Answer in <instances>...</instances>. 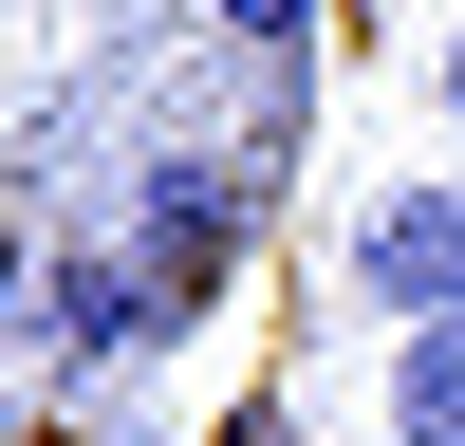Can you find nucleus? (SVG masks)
I'll return each instance as SVG.
<instances>
[{
	"label": "nucleus",
	"instance_id": "obj_2",
	"mask_svg": "<svg viewBox=\"0 0 465 446\" xmlns=\"http://www.w3.org/2000/svg\"><path fill=\"white\" fill-rule=\"evenodd\" d=\"M223 279H242V186L223 168H149V297L186 316V297H223Z\"/></svg>",
	"mask_w": 465,
	"mask_h": 446
},
{
	"label": "nucleus",
	"instance_id": "obj_7",
	"mask_svg": "<svg viewBox=\"0 0 465 446\" xmlns=\"http://www.w3.org/2000/svg\"><path fill=\"white\" fill-rule=\"evenodd\" d=\"M223 446H298V409H280V391H261V409H223Z\"/></svg>",
	"mask_w": 465,
	"mask_h": 446
},
{
	"label": "nucleus",
	"instance_id": "obj_4",
	"mask_svg": "<svg viewBox=\"0 0 465 446\" xmlns=\"http://www.w3.org/2000/svg\"><path fill=\"white\" fill-rule=\"evenodd\" d=\"M391 446H465V316L391 334Z\"/></svg>",
	"mask_w": 465,
	"mask_h": 446
},
{
	"label": "nucleus",
	"instance_id": "obj_3",
	"mask_svg": "<svg viewBox=\"0 0 465 446\" xmlns=\"http://www.w3.org/2000/svg\"><path fill=\"white\" fill-rule=\"evenodd\" d=\"M37 316H56L94 372H131L149 334H168V297H149V260H56V279H37Z\"/></svg>",
	"mask_w": 465,
	"mask_h": 446
},
{
	"label": "nucleus",
	"instance_id": "obj_6",
	"mask_svg": "<svg viewBox=\"0 0 465 446\" xmlns=\"http://www.w3.org/2000/svg\"><path fill=\"white\" fill-rule=\"evenodd\" d=\"M19 316H37V242L0 223V334H19Z\"/></svg>",
	"mask_w": 465,
	"mask_h": 446
},
{
	"label": "nucleus",
	"instance_id": "obj_1",
	"mask_svg": "<svg viewBox=\"0 0 465 446\" xmlns=\"http://www.w3.org/2000/svg\"><path fill=\"white\" fill-rule=\"evenodd\" d=\"M354 297L391 334L465 316V186H372V205H354Z\"/></svg>",
	"mask_w": 465,
	"mask_h": 446
},
{
	"label": "nucleus",
	"instance_id": "obj_8",
	"mask_svg": "<svg viewBox=\"0 0 465 446\" xmlns=\"http://www.w3.org/2000/svg\"><path fill=\"white\" fill-rule=\"evenodd\" d=\"M429 93H447V112H465V37H447V56H429Z\"/></svg>",
	"mask_w": 465,
	"mask_h": 446
},
{
	"label": "nucleus",
	"instance_id": "obj_5",
	"mask_svg": "<svg viewBox=\"0 0 465 446\" xmlns=\"http://www.w3.org/2000/svg\"><path fill=\"white\" fill-rule=\"evenodd\" d=\"M223 37H317V0H205Z\"/></svg>",
	"mask_w": 465,
	"mask_h": 446
}]
</instances>
